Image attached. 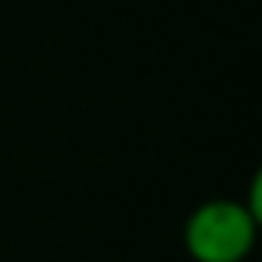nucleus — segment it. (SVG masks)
<instances>
[{
  "label": "nucleus",
  "instance_id": "nucleus-1",
  "mask_svg": "<svg viewBox=\"0 0 262 262\" xmlns=\"http://www.w3.org/2000/svg\"><path fill=\"white\" fill-rule=\"evenodd\" d=\"M262 216L246 199L212 196L192 206L183 223V249L192 262H246L259 243Z\"/></svg>",
  "mask_w": 262,
  "mask_h": 262
}]
</instances>
